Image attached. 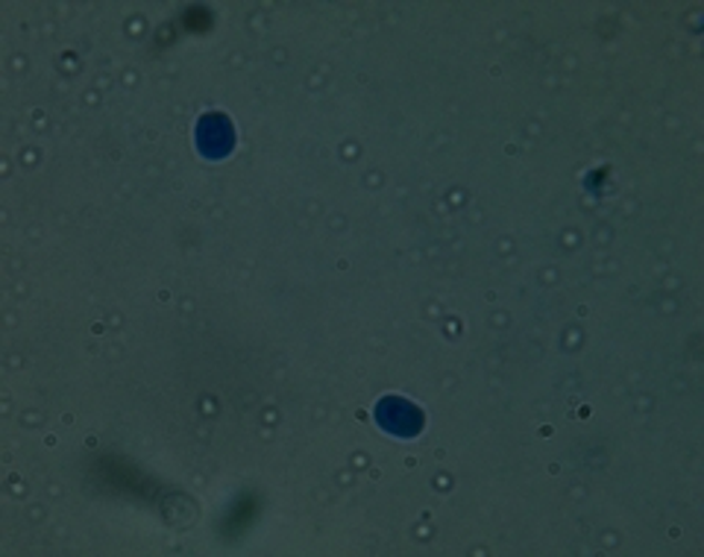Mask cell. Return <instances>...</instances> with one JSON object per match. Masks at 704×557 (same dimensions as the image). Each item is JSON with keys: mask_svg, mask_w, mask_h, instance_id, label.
I'll return each instance as SVG.
<instances>
[{"mask_svg": "<svg viewBox=\"0 0 704 557\" xmlns=\"http://www.w3.org/2000/svg\"><path fill=\"white\" fill-rule=\"evenodd\" d=\"M376 423L397 437H417L426 425V416L415 402L402 400V396H385L376 405Z\"/></svg>", "mask_w": 704, "mask_h": 557, "instance_id": "cell-1", "label": "cell"}, {"mask_svg": "<svg viewBox=\"0 0 704 557\" xmlns=\"http://www.w3.org/2000/svg\"><path fill=\"white\" fill-rule=\"evenodd\" d=\"M197 147L200 153L212 162L226 158L235 151V126L233 121L221 112H208L200 117L197 124Z\"/></svg>", "mask_w": 704, "mask_h": 557, "instance_id": "cell-2", "label": "cell"}]
</instances>
